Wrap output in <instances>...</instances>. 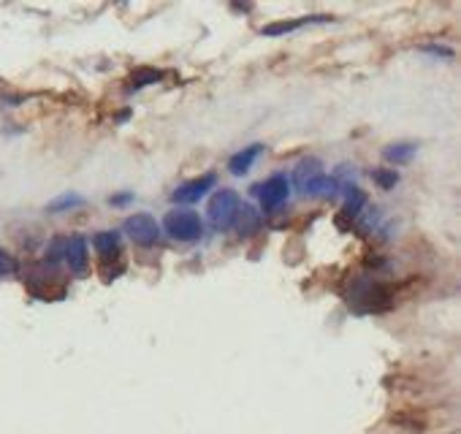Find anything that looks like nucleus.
<instances>
[{
    "mask_svg": "<svg viewBox=\"0 0 461 434\" xmlns=\"http://www.w3.org/2000/svg\"><path fill=\"white\" fill-rule=\"evenodd\" d=\"M163 226L177 242H198L204 236V223L195 212H168Z\"/></svg>",
    "mask_w": 461,
    "mask_h": 434,
    "instance_id": "nucleus-1",
    "label": "nucleus"
},
{
    "mask_svg": "<svg viewBox=\"0 0 461 434\" xmlns=\"http://www.w3.org/2000/svg\"><path fill=\"white\" fill-rule=\"evenodd\" d=\"M239 212V196L233 190H217L214 198L209 201V220L217 231H228L236 223Z\"/></svg>",
    "mask_w": 461,
    "mask_h": 434,
    "instance_id": "nucleus-2",
    "label": "nucleus"
},
{
    "mask_svg": "<svg viewBox=\"0 0 461 434\" xmlns=\"http://www.w3.org/2000/svg\"><path fill=\"white\" fill-rule=\"evenodd\" d=\"M125 233L133 245H139V247H152V245H158V239H160V226L155 223L152 215L139 212V215H130L125 220Z\"/></svg>",
    "mask_w": 461,
    "mask_h": 434,
    "instance_id": "nucleus-3",
    "label": "nucleus"
},
{
    "mask_svg": "<svg viewBox=\"0 0 461 434\" xmlns=\"http://www.w3.org/2000/svg\"><path fill=\"white\" fill-rule=\"evenodd\" d=\"M255 196L261 198V209H263V212H274V209H280L288 201V196H291V182H288L285 174H274L266 182H261V185L255 187Z\"/></svg>",
    "mask_w": 461,
    "mask_h": 434,
    "instance_id": "nucleus-4",
    "label": "nucleus"
},
{
    "mask_svg": "<svg viewBox=\"0 0 461 434\" xmlns=\"http://www.w3.org/2000/svg\"><path fill=\"white\" fill-rule=\"evenodd\" d=\"M212 187H214V174H207V177H201V179H190L185 185H179L171 193V198H174L177 204H195L198 198H204V196L209 193Z\"/></svg>",
    "mask_w": 461,
    "mask_h": 434,
    "instance_id": "nucleus-5",
    "label": "nucleus"
},
{
    "mask_svg": "<svg viewBox=\"0 0 461 434\" xmlns=\"http://www.w3.org/2000/svg\"><path fill=\"white\" fill-rule=\"evenodd\" d=\"M63 261L68 264V269L74 271V274H84V271H87L90 258H87V242H84V236H71V239H65Z\"/></svg>",
    "mask_w": 461,
    "mask_h": 434,
    "instance_id": "nucleus-6",
    "label": "nucleus"
},
{
    "mask_svg": "<svg viewBox=\"0 0 461 434\" xmlns=\"http://www.w3.org/2000/svg\"><path fill=\"white\" fill-rule=\"evenodd\" d=\"M331 22V17L326 14H317V17H301V20L294 22H274V25H266L263 27V36H285V33H296L301 27H310V25H326Z\"/></svg>",
    "mask_w": 461,
    "mask_h": 434,
    "instance_id": "nucleus-7",
    "label": "nucleus"
},
{
    "mask_svg": "<svg viewBox=\"0 0 461 434\" xmlns=\"http://www.w3.org/2000/svg\"><path fill=\"white\" fill-rule=\"evenodd\" d=\"M92 247L104 261H114L120 255V233L117 231H101L92 236Z\"/></svg>",
    "mask_w": 461,
    "mask_h": 434,
    "instance_id": "nucleus-8",
    "label": "nucleus"
},
{
    "mask_svg": "<svg viewBox=\"0 0 461 434\" xmlns=\"http://www.w3.org/2000/svg\"><path fill=\"white\" fill-rule=\"evenodd\" d=\"M263 152V147L261 144H252L247 147V149H242V152H236L233 158L228 161V171L233 174V177H242V174H247L252 168V163L258 161V155Z\"/></svg>",
    "mask_w": 461,
    "mask_h": 434,
    "instance_id": "nucleus-9",
    "label": "nucleus"
},
{
    "mask_svg": "<svg viewBox=\"0 0 461 434\" xmlns=\"http://www.w3.org/2000/svg\"><path fill=\"white\" fill-rule=\"evenodd\" d=\"M298 190H301L304 196H334V193H336V182L331 179V177H326V174L320 171V174L310 177L307 182H301V185H298Z\"/></svg>",
    "mask_w": 461,
    "mask_h": 434,
    "instance_id": "nucleus-10",
    "label": "nucleus"
},
{
    "mask_svg": "<svg viewBox=\"0 0 461 434\" xmlns=\"http://www.w3.org/2000/svg\"><path fill=\"white\" fill-rule=\"evenodd\" d=\"M385 161H391V163H407L413 155H415V144H407V142H399V144H391L385 147Z\"/></svg>",
    "mask_w": 461,
    "mask_h": 434,
    "instance_id": "nucleus-11",
    "label": "nucleus"
},
{
    "mask_svg": "<svg viewBox=\"0 0 461 434\" xmlns=\"http://www.w3.org/2000/svg\"><path fill=\"white\" fill-rule=\"evenodd\" d=\"M258 223H261V217L255 215V209L252 207H239V212H236V226H239L242 233H250V231H255Z\"/></svg>",
    "mask_w": 461,
    "mask_h": 434,
    "instance_id": "nucleus-12",
    "label": "nucleus"
},
{
    "mask_svg": "<svg viewBox=\"0 0 461 434\" xmlns=\"http://www.w3.org/2000/svg\"><path fill=\"white\" fill-rule=\"evenodd\" d=\"M84 198L79 196H60V198H55V201H49V212H65V209H74V207H82Z\"/></svg>",
    "mask_w": 461,
    "mask_h": 434,
    "instance_id": "nucleus-13",
    "label": "nucleus"
},
{
    "mask_svg": "<svg viewBox=\"0 0 461 434\" xmlns=\"http://www.w3.org/2000/svg\"><path fill=\"white\" fill-rule=\"evenodd\" d=\"M348 193H350V196H348V207H345V215H350V217H353L358 209L364 207V201H366V198H364V193H361L358 187H350Z\"/></svg>",
    "mask_w": 461,
    "mask_h": 434,
    "instance_id": "nucleus-14",
    "label": "nucleus"
},
{
    "mask_svg": "<svg viewBox=\"0 0 461 434\" xmlns=\"http://www.w3.org/2000/svg\"><path fill=\"white\" fill-rule=\"evenodd\" d=\"M149 82H158V74L155 71H142V74H136L133 79H130V90H139V87H144Z\"/></svg>",
    "mask_w": 461,
    "mask_h": 434,
    "instance_id": "nucleus-15",
    "label": "nucleus"
},
{
    "mask_svg": "<svg viewBox=\"0 0 461 434\" xmlns=\"http://www.w3.org/2000/svg\"><path fill=\"white\" fill-rule=\"evenodd\" d=\"M372 177H375V182H378V185H383V187H394L399 182V177L394 174V171H383V168H380V171H375Z\"/></svg>",
    "mask_w": 461,
    "mask_h": 434,
    "instance_id": "nucleus-16",
    "label": "nucleus"
},
{
    "mask_svg": "<svg viewBox=\"0 0 461 434\" xmlns=\"http://www.w3.org/2000/svg\"><path fill=\"white\" fill-rule=\"evenodd\" d=\"M14 271H17V261L6 250H0V277L3 274H14Z\"/></svg>",
    "mask_w": 461,
    "mask_h": 434,
    "instance_id": "nucleus-17",
    "label": "nucleus"
},
{
    "mask_svg": "<svg viewBox=\"0 0 461 434\" xmlns=\"http://www.w3.org/2000/svg\"><path fill=\"white\" fill-rule=\"evenodd\" d=\"M420 49L429 52V55H437V57H453V52H450L448 46H440V43H437V46H434V43H426V46H420Z\"/></svg>",
    "mask_w": 461,
    "mask_h": 434,
    "instance_id": "nucleus-18",
    "label": "nucleus"
},
{
    "mask_svg": "<svg viewBox=\"0 0 461 434\" xmlns=\"http://www.w3.org/2000/svg\"><path fill=\"white\" fill-rule=\"evenodd\" d=\"M125 201H130V196H120V198H111V204H125Z\"/></svg>",
    "mask_w": 461,
    "mask_h": 434,
    "instance_id": "nucleus-19",
    "label": "nucleus"
}]
</instances>
